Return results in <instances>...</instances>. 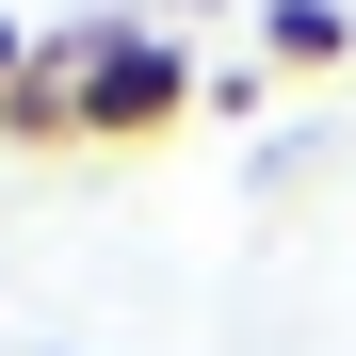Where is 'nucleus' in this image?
I'll use <instances>...</instances> for the list:
<instances>
[{"label": "nucleus", "instance_id": "obj_1", "mask_svg": "<svg viewBox=\"0 0 356 356\" xmlns=\"http://www.w3.org/2000/svg\"><path fill=\"white\" fill-rule=\"evenodd\" d=\"M65 97H81V146H162L195 113V65L146 33V17H81L65 33Z\"/></svg>", "mask_w": 356, "mask_h": 356}, {"label": "nucleus", "instance_id": "obj_2", "mask_svg": "<svg viewBox=\"0 0 356 356\" xmlns=\"http://www.w3.org/2000/svg\"><path fill=\"white\" fill-rule=\"evenodd\" d=\"M259 65H275V81L356 65V17H340V0H259Z\"/></svg>", "mask_w": 356, "mask_h": 356}, {"label": "nucleus", "instance_id": "obj_3", "mask_svg": "<svg viewBox=\"0 0 356 356\" xmlns=\"http://www.w3.org/2000/svg\"><path fill=\"white\" fill-rule=\"evenodd\" d=\"M0 146H81V97H65V33H33L17 97H0Z\"/></svg>", "mask_w": 356, "mask_h": 356}, {"label": "nucleus", "instance_id": "obj_4", "mask_svg": "<svg viewBox=\"0 0 356 356\" xmlns=\"http://www.w3.org/2000/svg\"><path fill=\"white\" fill-rule=\"evenodd\" d=\"M17 65H33V33H17V17H0V97H17Z\"/></svg>", "mask_w": 356, "mask_h": 356}]
</instances>
